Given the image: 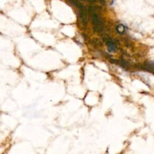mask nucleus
Masks as SVG:
<instances>
[{
  "label": "nucleus",
  "instance_id": "3",
  "mask_svg": "<svg viewBox=\"0 0 154 154\" xmlns=\"http://www.w3.org/2000/svg\"><path fill=\"white\" fill-rule=\"evenodd\" d=\"M116 31L119 34H123L125 31V27L123 24H119L116 27Z\"/></svg>",
  "mask_w": 154,
  "mask_h": 154
},
{
  "label": "nucleus",
  "instance_id": "2",
  "mask_svg": "<svg viewBox=\"0 0 154 154\" xmlns=\"http://www.w3.org/2000/svg\"><path fill=\"white\" fill-rule=\"evenodd\" d=\"M107 46H108V50H109L110 53H112V52H113V51H115V45L114 43L111 40H108L107 42Z\"/></svg>",
  "mask_w": 154,
  "mask_h": 154
},
{
  "label": "nucleus",
  "instance_id": "1",
  "mask_svg": "<svg viewBox=\"0 0 154 154\" xmlns=\"http://www.w3.org/2000/svg\"><path fill=\"white\" fill-rule=\"evenodd\" d=\"M89 11L91 13L94 30L96 32L102 31L104 28L103 22H102V21L100 18L99 16L96 13L94 7H90L89 8Z\"/></svg>",
  "mask_w": 154,
  "mask_h": 154
}]
</instances>
